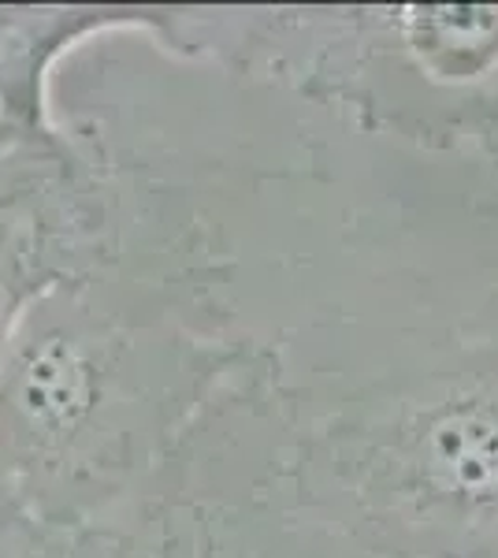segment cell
<instances>
[{"label": "cell", "mask_w": 498, "mask_h": 558, "mask_svg": "<svg viewBox=\"0 0 498 558\" xmlns=\"http://www.w3.org/2000/svg\"><path fill=\"white\" fill-rule=\"evenodd\" d=\"M432 473L465 499L498 495V413L461 410L439 421L432 432Z\"/></svg>", "instance_id": "obj_1"}]
</instances>
